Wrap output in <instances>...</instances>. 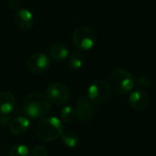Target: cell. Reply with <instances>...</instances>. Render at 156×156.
Returning a JSON list of instances; mask_svg holds the SVG:
<instances>
[{
  "label": "cell",
  "instance_id": "1",
  "mask_svg": "<svg viewBox=\"0 0 156 156\" xmlns=\"http://www.w3.org/2000/svg\"><path fill=\"white\" fill-rule=\"evenodd\" d=\"M23 111L27 116L32 119L43 118L50 111V101L42 93L33 92L25 99Z\"/></svg>",
  "mask_w": 156,
  "mask_h": 156
},
{
  "label": "cell",
  "instance_id": "2",
  "mask_svg": "<svg viewBox=\"0 0 156 156\" xmlns=\"http://www.w3.org/2000/svg\"><path fill=\"white\" fill-rule=\"evenodd\" d=\"M63 133V125L57 117H48L42 120L37 128V134L39 140L49 143L57 140Z\"/></svg>",
  "mask_w": 156,
  "mask_h": 156
},
{
  "label": "cell",
  "instance_id": "3",
  "mask_svg": "<svg viewBox=\"0 0 156 156\" xmlns=\"http://www.w3.org/2000/svg\"><path fill=\"white\" fill-rule=\"evenodd\" d=\"M109 84L111 89L116 93L127 94L134 88L135 80L130 72L122 69H118L111 73Z\"/></svg>",
  "mask_w": 156,
  "mask_h": 156
},
{
  "label": "cell",
  "instance_id": "4",
  "mask_svg": "<svg viewBox=\"0 0 156 156\" xmlns=\"http://www.w3.org/2000/svg\"><path fill=\"white\" fill-rule=\"evenodd\" d=\"M112 89L108 81L103 79L94 80L88 89V99L93 104H103L111 97Z\"/></svg>",
  "mask_w": 156,
  "mask_h": 156
},
{
  "label": "cell",
  "instance_id": "5",
  "mask_svg": "<svg viewBox=\"0 0 156 156\" xmlns=\"http://www.w3.org/2000/svg\"><path fill=\"white\" fill-rule=\"evenodd\" d=\"M74 46L81 51L90 50L96 43V35L89 27H79L72 34Z\"/></svg>",
  "mask_w": 156,
  "mask_h": 156
},
{
  "label": "cell",
  "instance_id": "6",
  "mask_svg": "<svg viewBox=\"0 0 156 156\" xmlns=\"http://www.w3.org/2000/svg\"><path fill=\"white\" fill-rule=\"evenodd\" d=\"M46 96L51 103L55 105H64L69 99V90L66 85L54 82L48 87Z\"/></svg>",
  "mask_w": 156,
  "mask_h": 156
},
{
  "label": "cell",
  "instance_id": "7",
  "mask_svg": "<svg viewBox=\"0 0 156 156\" xmlns=\"http://www.w3.org/2000/svg\"><path fill=\"white\" fill-rule=\"evenodd\" d=\"M50 67V58L44 53H35L27 61V69L36 75L45 73Z\"/></svg>",
  "mask_w": 156,
  "mask_h": 156
},
{
  "label": "cell",
  "instance_id": "8",
  "mask_svg": "<svg viewBox=\"0 0 156 156\" xmlns=\"http://www.w3.org/2000/svg\"><path fill=\"white\" fill-rule=\"evenodd\" d=\"M76 116L79 120L85 122L90 120L95 112L93 103L87 97H80L76 103Z\"/></svg>",
  "mask_w": 156,
  "mask_h": 156
},
{
  "label": "cell",
  "instance_id": "9",
  "mask_svg": "<svg viewBox=\"0 0 156 156\" xmlns=\"http://www.w3.org/2000/svg\"><path fill=\"white\" fill-rule=\"evenodd\" d=\"M13 21L17 28L23 31H27L33 27L34 17L29 10L26 8H20L15 13L13 16Z\"/></svg>",
  "mask_w": 156,
  "mask_h": 156
},
{
  "label": "cell",
  "instance_id": "10",
  "mask_svg": "<svg viewBox=\"0 0 156 156\" xmlns=\"http://www.w3.org/2000/svg\"><path fill=\"white\" fill-rule=\"evenodd\" d=\"M150 101L149 95L143 90H133L129 96V103L131 107L137 111L145 109Z\"/></svg>",
  "mask_w": 156,
  "mask_h": 156
},
{
  "label": "cell",
  "instance_id": "11",
  "mask_svg": "<svg viewBox=\"0 0 156 156\" xmlns=\"http://www.w3.org/2000/svg\"><path fill=\"white\" fill-rule=\"evenodd\" d=\"M16 106V99L14 95L8 91L0 92V114L8 115L10 114Z\"/></svg>",
  "mask_w": 156,
  "mask_h": 156
},
{
  "label": "cell",
  "instance_id": "12",
  "mask_svg": "<svg viewBox=\"0 0 156 156\" xmlns=\"http://www.w3.org/2000/svg\"><path fill=\"white\" fill-rule=\"evenodd\" d=\"M29 125H30V122L27 117L18 116L10 122L9 130L12 133V134L18 136L25 133L29 128Z\"/></svg>",
  "mask_w": 156,
  "mask_h": 156
},
{
  "label": "cell",
  "instance_id": "13",
  "mask_svg": "<svg viewBox=\"0 0 156 156\" xmlns=\"http://www.w3.org/2000/svg\"><path fill=\"white\" fill-rule=\"evenodd\" d=\"M69 48L63 43H55L49 49V54L55 61H63L69 56Z\"/></svg>",
  "mask_w": 156,
  "mask_h": 156
},
{
  "label": "cell",
  "instance_id": "14",
  "mask_svg": "<svg viewBox=\"0 0 156 156\" xmlns=\"http://www.w3.org/2000/svg\"><path fill=\"white\" fill-rule=\"evenodd\" d=\"M61 138H62V142H63L64 145L69 148H74V147L78 146L80 144L79 136L77 135V133H75L74 132H71V131H68L65 133L63 132Z\"/></svg>",
  "mask_w": 156,
  "mask_h": 156
},
{
  "label": "cell",
  "instance_id": "15",
  "mask_svg": "<svg viewBox=\"0 0 156 156\" xmlns=\"http://www.w3.org/2000/svg\"><path fill=\"white\" fill-rule=\"evenodd\" d=\"M85 62V57L81 52L73 53L69 58V67L71 69H80Z\"/></svg>",
  "mask_w": 156,
  "mask_h": 156
},
{
  "label": "cell",
  "instance_id": "16",
  "mask_svg": "<svg viewBox=\"0 0 156 156\" xmlns=\"http://www.w3.org/2000/svg\"><path fill=\"white\" fill-rule=\"evenodd\" d=\"M60 116L62 121L67 123V124H70L75 121L76 116V111L75 108H73L70 105H67L65 107L62 108L61 112H60Z\"/></svg>",
  "mask_w": 156,
  "mask_h": 156
},
{
  "label": "cell",
  "instance_id": "17",
  "mask_svg": "<svg viewBox=\"0 0 156 156\" xmlns=\"http://www.w3.org/2000/svg\"><path fill=\"white\" fill-rule=\"evenodd\" d=\"M10 156H29V150L25 144H16L12 147Z\"/></svg>",
  "mask_w": 156,
  "mask_h": 156
},
{
  "label": "cell",
  "instance_id": "18",
  "mask_svg": "<svg viewBox=\"0 0 156 156\" xmlns=\"http://www.w3.org/2000/svg\"><path fill=\"white\" fill-rule=\"evenodd\" d=\"M152 84V80L145 76H142L136 79L135 80V85L139 88V90H146L148 89Z\"/></svg>",
  "mask_w": 156,
  "mask_h": 156
},
{
  "label": "cell",
  "instance_id": "19",
  "mask_svg": "<svg viewBox=\"0 0 156 156\" xmlns=\"http://www.w3.org/2000/svg\"><path fill=\"white\" fill-rule=\"evenodd\" d=\"M29 156H48V152L44 146L37 145L31 150Z\"/></svg>",
  "mask_w": 156,
  "mask_h": 156
},
{
  "label": "cell",
  "instance_id": "20",
  "mask_svg": "<svg viewBox=\"0 0 156 156\" xmlns=\"http://www.w3.org/2000/svg\"><path fill=\"white\" fill-rule=\"evenodd\" d=\"M7 5H8V6H9V8L10 9H12V10H18V9H20L19 7H20V1L19 0H9L8 1V3H7Z\"/></svg>",
  "mask_w": 156,
  "mask_h": 156
}]
</instances>
